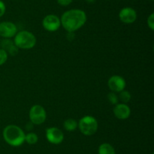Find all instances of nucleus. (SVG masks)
<instances>
[{
    "instance_id": "f257e3e1",
    "label": "nucleus",
    "mask_w": 154,
    "mask_h": 154,
    "mask_svg": "<svg viewBox=\"0 0 154 154\" xmlns=\"http://www.w3.org/2000/svg\"><path fill=\"white\" fill-rule=\"evenodd\" d=\"M87 14L81 9H71L63 14L60 19L61 25L69 33H74L85 24Z\"/></svg>"
},
{
    "instance_id": "f03ea898",
    "label": "nucleus",
    "mask_w": 154,
    "mask_h": 154,
    "mask_svg": "<svg viewBox=\"0 0 154 154\" xmlns=\"http://www.w3.org/2000/svg\"><path fill=\"white\" fill-rule=\"evenodd\" d=\"M2 135L6 143L12 146H19L25 141V133L17 125H7L3 130Z\"/></svg>"
},
{
    "instance_id": "7ed1b4c3",
    "label": "nucleus",
    "mask_w": 154,
    "mask_h": 154,
    "mask_svg": "<svg viewBox=\"0 0 154 154\" xmlns=\"http://www.w3.org/2000/svg\"><path fill=\"white\" fill-rule=\"evenodd\" d=\"M14 43L18 48L31 49L35 45L36 38L31 32L23 30L16 33Z\"/></svg>"
},
{
    "instance_id": "20e7f679",
    "label": "nucleus",
    "mask_w": 154,
    "mask_h": 154,
    "mask_svg": "<svg viewBox=\"0 0 154 154\" xmlns=\"http://www.w3.org/2000/svg\"><path fill=\"white\" fill-rule=\"evenodd\" d=\"M78 127L83 134L91 136L98 130V122L95 117L92 116H85L80 119Z\"/></svg>"
},
{
    "instance_id": "39448f33",
    "label": "nucleus",
    "mask_w": 154,
    "mask_h": 154,
    "mask_svg": "<svg viewBox=\"0 0 154 154\" xmlns=\"http://www.w3.org/2000/svg\"><path fill=\"white\" fill-rule=\"evenodd\" d=\"M29 116L30 122L32 123L34 125H41L46 120V110L42 106L35 104L31 107Z\"/></svg>"
},
{
    "instance_id": "423d86ee",
    "label": "nucleus",
    "mask_w": 154,
    "mask_h": 154,
    "mask_svg": "<svg viewBox=\"0 0 154 154\" xmlns=\"http://www.w3.org/2000/svg\"><path fill=\"white\" fill-rule=\"evenodd\" d=\"M46 138L53 144H60L64 140V134L60 128L51 127L46 129Z\"/></svg>"
},
{
    "instance_id": "0eeeda50",
    "label": "nucleus",
    "mask_w": 154,
    "mask_h": 154,
    "mask_svg": "<svg viewBox=\"0 0 154 154\" xmlns=\"http://www.w3.org/2000/svg\"><path fill=\"white\" fill-rule=\"evenodd\" d=\"M42 26L49 32H55L59 30L61 26L60 19L55 14H48L44 18Z\"/></svg>"
},
{
    "instance_id": "6e6552de",
    "label": "nucleus",
    "mask_w": 154,
    "mask_h": 154,
    "mask_svg": "<svg viewBox=\"0 0 154 154\" xmlns=\"http://www.w3.org/2000/svg\"><path fill=\"white\" fill-rule=\"evenodd\" d=\"M17 32L16 25L10 21H3L0 23V36L5 39L14 37Z\"/></svg>"
},
{
    "instance_id": "1a4fd4ad",
    "label": "nucleus",
    "mask_w": 154,
    "mask_h": 154,
    "mask_svg": "<svg viewBox=\"0 0 154 154\" xmlns=\"http://www.w3.org/2000/svg\"><path fill=\"white\" fill-rule=\"evenodd\" d=\"M119 18L124 24H133L137 19L136 11L130 7L123 8L119 13Z\"/></svg>"
},
{
    "instance_id": "9d476101",
    "label": "nucleus",
    "mask_w": 154,
    "mask_h": 154,
    "mask_svg": "<svg viewBox=\"0 0 154 154\" xmlns=\"http://www.w3.org/2000/svg\"><path fill=\"white\" fill-rule=\"evenodd\" d=\"M108 85L109 88L113 92H120L124 90L126 84V80L123 77L118 75H114L110 77Z\"/></svg>"
},
{
    "instance_id": "9b49d317",
    "label": "nucleus",
    "mask_w": 154,
    "mask_h": 154,
    "mask_svg": "<svg viewBox=\"0 0 154 154\" xmlns=\"http://www.w3.org/2000/svg\"><path fill=\"white\" fill-rule=\"evenodd\" d=\"M114 114L118 119L124 120L128 119L131 115L130 107L126 104H117L114 107Z\"/></svg>"
},
{
    "instance_id": "f8f14e48",
    "label": "nucleus",
    "mask_w": 154,
    "mask_h": 154,
    "mask_svg": "<svg viewBox=\"0 0 154 154\" xmlns=\"http://www.w3.org/2000/svg\"><path fill=\"white\" fill-rule=\"evenodd\" d=\"M1 47L2 49H4L5 51L7 53H9L11 55L14 56L16 54H17L18 53V49L19 48L14 45V42H12L11 40L8 39H5L1 41Z\"/></svg>"
},
{
    "instance_id": "ddd939ff",
    "label": "nucleus",
    "mask_w": 154,
    "mask_h": 154,
    "mask_svg": "<svg viewBox=\"0 0 154 154\" xmlns=\"http://www.w3.org/2000/svg\"><path fill=\"white\" fill-rule=\"evenodd\" d=\"M99 154H116L115 149L112 145L108 143H104L99 146L98 149Z\"/></svg>"
},
{
    "instance_id": "4468645a",
    "label": "nucleus",
    "mask_w": 154,
    "mask_h": 154,
    "mask_svg": "<svg viewBox=\"0 0 154 154\" xmlns=\"http://www.w3.org/2000/svg\"><path fill=\"white\" fill-rule=\"evenodd\" d=\"M63 127L68 131H73L78 128V122L74 119H68L63 123Z\"/></svg>"
},
{
    "instance_id": "2eb2a0df",
    "label": "nucleus",
    "mask_w": 154,
    "mask_h": 154,
    "mask_svg": "<svg viewBox=\"0 0 154 154\" xmlns=\"http://www.w3.org/2000/svg\"><path fill=\"white\" fill-rule=\"evenodd\" d=\"M38 140V137L34 132H29L27 134H25V141H26L29 144H35Z\"/></svg>"
},
{
    "instance_id": "dca6fc26",
    "label": "nucleus",
    "mask_w": 154,
    "mask_h": 154,
    "mask_svg": "<svg viewBox=\"0 0 154 154\" xmlns=\"http://www.w3.org/2000/svg\"><path fill=\"white\" fill-rule=\"evenodd\" d=\"M118 98L123 102V104H126L131 100V94L128 91L123 90L120 92Z\"/></svg>"
},
{
    "instance_id": "f3484780",
    "label": "nucleus",
    "mask_w": 154,
    "mask_h": 154,
    "mask_svg": "<svg viewBox=\"0 0 154 154\" xmlns=\"http://www.w3.org/2000/svg\"><path fill=\"white\" fill-rule=\"evenodd\" d=\"M108 99L111 104H117L118 103V97L116 95L115 92H110L108 95Z\"/></svg>"
},
{
    "instance_id": "a211bd4d",
    "label": "nucleus",
    "mask_w": 154,
    "mask_h": 154,
    "mask_svg": "<svg viewBox=\"0 0 154 154\" xmlns=\"http://www.w3.org/2000/svg\"><path fill=\"white\" fill-rule=\"evenodd\" d=\"M8 60V53L2 48H0V66L4 64Z\"/></svg>"
},
{
    "instance_id": "6ab92c4d",
    "label": "nucleus",
    "mask_w": 154,
    "mask_h": 154,
    "mask_svg": "<svg viewBox=\"0 0 154 154\" xmlns=\"http://www.w3.org/2000/svg\"><path fill=\"white\" fill-rule=\"evenodd\" d=\"M147 25L151 30H154V14L152 13L147 18Z\"/></svg>"
},
{
    "instance_id": "aec40b11",
    "label": "nucleus",
    "mask_w": 154,
    "mask_h": 154,
    "mask_svg": "<svg viewBox=\"0 0 154 154\" xmlns=\"http://www.w3.org/2000/svg\"><path fill=\"white\" fill-rule=\"evenodd\" d=\"M6 11V7L5 4L4 3V2H2V0H0V18L2 17L5 14Z\"/></svg>"
},
{
    "instance_id": "412c9836",
    "label": "nucleus",
    "mask_w": 154,
    "mask_h": 154,
    "mask_svg": "<svg viewBox=\"0 0 154 154\" xmlns=\"http://www.w3.org/2000/svg\"><path fill=\"white\" fill-rule=\"evenodd\" d=\"M73 0H57V2L61 6H68L72 2Z\"/></svg>"
},
{
    "instance_id": "4be33fe9",
    "label": "nucleus",
    "mask_w": 154,
    "mask_h": 154,
    "mask_svg": "<svg viewBox=\"0 0 154 154\" xmlns=\"http://www.w3.org/2000/svg\"><path fill=\"white\" fill-rule=\"evenodd\" d=\"M33 125H34V124L32 123L31 122H30L29 123H27L26 124V130H28V131L31 130L32 128H33Z\"/></svg>"
},
{
    "instance_id": "5701e85b",
    "label": "nucleus",
    "mask_w": 154,
    "mask_h": 154,
    "mask_svg": "<svg viewBox=\"0 0 154 154\" xmlns=\"http://www.w3.org/2000/svg\"><path fill=\"white\" fill-rule=\"evenodd\" d=\"M87 2H94L95 0H87Z\"/></svg>"
},
{
    "instance_id": "b1692460",
    "label": "nucleus",
    "mask_w": 154,
    "mask_h": 154,
    "mask_svg": "<svg viewBox=\"0 0 154 154\" xmlns=\"http://www.w3.org/2000/svg\"><path fill=\"white\" fill-rule=\"evenodd\" d=\"M150 1H153V0H150Z\"/></svg>"
}]
</instances>
